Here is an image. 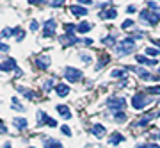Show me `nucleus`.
<instances>
[{
	"label": "nucleus",
	"mask_w": 160,
	"mask_h": 148,
	"mask_svg": "<svg viewBox=\"0 0 160 148\" xmlns=\"http://www.w3.org/2000/svg\"><path fill=\"white\" fill-rule=\"evenodd\" d=\"M50 63H52V57H48V56H39L36 59V64H38V68H41V70H46L50 66Z\"/></svg>",
	"instance_id": "obj_9"
},
{
	"label": "nucleus",
	"mask_w": 160,
	"mask_h": 148,
	"mask_svg": "<svg viewBox=\"0 0 160 148\" xmlns=\"http://www.w3.org/2000/svg\"><path fill=\"white\" fill-rule=\"evenodd\" d=\"M116 16H118V11H116V9H112V7H110V9H107V11L100 13V18H102V20H114Z\"/></svg>",
	"instance_id": "obj_14"
},
{
	"label": "nucleus",
	"mask_w": 160,
	"mask_h": 148,
	"mask_svg": "<svg viewBox=\"0 0 160 148\" xmlns=\"http://www.w3.org/2000/svg\"><path fill=\"white\" fill-rule=\"evenodd\" d=\"M125 141V137H123V134H119V132H112L109 136V143L110 145H119V143Z\"/></svg>",
	"instance_id": "obj_13"
},
{
	"label": "nucleus",
	"mask_w": 160,
	"mask_h": 148,
	"mask_svg": "<svg viewBox=\"0 0 160 148\" xmlns=\"http://www.w3.org/2000/svg\"><path fill=\"white\" fill-rule=\"evenodd\" d=\"M30 6H43L45 4V0H29Z\"/></svg>",
	"instance_id": "obj_33"
},
{
	"label": "nucleus",
	"mask_w": 160,
	"mask_h": 148,
	"mask_svg": "<svg viewBox=\"0 0 160 148\" xmlns=\"http://www.w3.org/2000/svg\"><path fill=\"white\" fill-rule=\"evenodd\" d=\"M82 61H84V63H91V56H87V54H82Z\"/></svg>",
	"instance_id": "obj_37"
},
{
	"label": "nucleus",
	"mask_w": 160,
	"mask_h": 148,
	"mask_svg": "<svg viewBox=\"0 0 160 148\" xmlns=\"http://www.w3.org/2000/svg\"><path fill=\"white\" fill-rule=\"evenodd\" d=\"M137 148H160L158 145H155V143H148V145H141V146Z\"/></svg>",
	"instance_id": "obj_34"
},
{
	"label": "nucleus",
	"mask_w": 160,
	"mask_h": 148,
	"mask_svg": "<svg viewBox=\"0 0 160 148\" xmlns=\"http://www.w3.org/2000/svg\"><path fill=\"white\" fill-rule=\"evenodd\" d=\"M158 71H160V70H158Z\"/></svg>",
	"instance_id": "obj_46"
},
{
	"label": "nucleus",
	"mask_w": 160,
	"mask_h": 148,
	"mask_svg": "<svg viewBox=\"0 0 160 148\" xmlns=\"http://www.w3.org/2000/svg\"><path fill=\"white\" fill-rule=\"evenodd\" d=\"M6 132H7V129L2 125V123H0V134H6Z\"/></svg>",
	"instance_id": "obj_43"
},
{
	"label": "nucleus",
	"mask_w": 160,
	"mask_h": 148,
	"mask_svg": "<svg viewBox=\"0 0 160 148\" xmlns=\"http://www.w3.org/2000/svg\"><path fill=\"white\" fill-rule=\"evenodd\" d=\"M148 91L153 93V95H160V87H149Z\"/></svg>",
	"instance_id": "obj_40"
},
{
	"label": "nucleus",
	"mask_w": 160,
	"mask_h": 148,
	"mask_svg": "<svg viewBox=\"0 0 160 148\" xmlns=\"http://www.w3.org/2000/svg\"><path fill=\"white\" fill-rule=\"evenodd\" d=\"M148 7H149V9H153V11H158V9H160V6H158V4H155L153 0H148Z\"/></svg>",
	"instance_id": "obj_29"
},
{
	"label": "nucleus",
	"mask_w": 160,
	"mask_h": 148,
	"mask_svg": "<svg viewBox=\"0 0 160 148\" xmlns=\"http://www.w3.org/2000/svg\"><path fill=\"white\" fill-rule=\"evenodd\" d=\"M66 4V0H53L52 2V7H61V6H64Z\"/></svg>",
	"instance_id": "obj_30"
},
{
	"label": "nucleus",
	"mask_w": 160,
	"mask_h": 148,
	"mask_svg": "<svg viewBox=\"0 0 160 148\" xmlns=\"http://www.w3.org/2000/svg\"><path fill=\"white\" fill-rule=\"evenodd\" d=\"M43 121H45L46 125H50V127H57V121L53 120V118H48V116H46V113H43V111H41V113H39V125L43 123Z\"/></svg>",
	"instance_id": "obj_12"
},
{
	"label": "nucleus",
	"mask_w": 160,
	"mask_h": 148,
	"mask_svg": "<svg viewBox=\"0 0 160 148\" xmlns=\"http://www.w3.org/2000/svg\"><path fill=\"white\" fill-rule=\"evenodd\" d=\"M77 32V25L73 23H64V34H75Z\"/></svg>",
	"instance_id": "obj_24"
},
{
	"label": "nucleus",
	"mask_w": 160,
	"mask_h": 148,
	"mask_svg": "<svg viewBox=\"0 0 160 148\" xmlns=\"http://www.w3.org/2000/svg\"><path fill=\"white\" fill-rule=\"evenodd\" d=\"M69 13H71L73 16H77V18H84L87 14V9L84 6H71L69 7Z\"/></svg>",
	"instance_id": "obj_7"
},
{
	"label": "nucleus",
	"mask_w": 160,
	"mask_h": 148,
	"mask_svg": "<svg viewBox=\"0 0 160 148\" xmlns=\"http://www.w3.org/2000/svg\"><path fill=\"white\" fill-rule=\"evenodd\" d=\"M135 61L141 64H146V66H155L157 64V59H149L146 56H135Z\"/></svg>",
	"instance_id": "obj_11"
},
{
	"label": "nucleus",
	"mask_w": 160,
	"mask_h": 148,
	"mask_svg": "<svg viewBox=\"0 0 160 148\" xmlns=\"http://www.w3.org/2000/svg\"><path fill=\"white\" fill-rule=\"evenodd\" d=\"M61 130H62V134H64V136H71V130H69V127H66V125H64V127H61Z\"/></svg>",
	"instance_id": "obj_35"
},
{
	"label": "nucleus",
	"mask_w": 160,
	"mask_h": 148,
	"mask_svg": "<svg viewBox=\"0 0 160 148\" xmlns=\"http://www.w3.org/2000/svg\"><path fill=\"white\" fill-rule=\"evenodd\" d=\"M82 43H84L86 46H91V45H92V40H84Z\"/></svg>",
	"instance_id": "obj_42"
},
{
	"label": "nucleus",
	"mask_w": 160,
	"mask_h": 148,
	"mask_svg": "<svg viewBox=\"0 0 160 148\" xmlns=\"http://www.w3.org/2000/svg\"><path fill=\"white\" fill-rule=\"evenodd\" d=\"M7 50H9V45H6V43L0 41V52H7Z\"/></svg>",
	"instance_id": "obj_38"
},
{
	"label": "nucleus",
	"mask_w": 160,
	"mask_h": 148,
	"mask_svg": "<svg viewBox=\"0 0 160 148\" xmlns=\"http://www.w3.org/2000/svg\"><path fill=\"white\" fill-rule=\"evenodd\" d=\"M114 36H107V38H103V41H102V43H103V45H107V46H114L116 45V43H114Z\"/></svg>",
	"instance_id": "obj_25"
},
{
	"label": "nucleus",
	"mask_w": 160,
	"mask_h": 148,
	"mask_svg": "<svg viewBox=\"0 0 160 148\" xmlns=\"http://www.w3.org/2000/svg\"><path fill=\"white\" fill-rule=\"evenodd\" d=\"M16 89H18L20 93H22V95H25V97L29 98V100H34V98H36V95H34L32 91H30V89H27V87H22V86H16Z\"/></svg>",
	"instance_id": "obj_21"
},
{
	"label": "nucleus",
	"mask_w": 160,
	"mask_h": 148,
	"mask_svg": "<svg viewBox=\"0 0 160 148\" xmlns=\"http://www.w3.org/2000/svg\"><path fill=\"white\" fill-rule=\"evenodd\" d=\"M30 148H32V146H30Z\"/></svg>",
	"instance_id": "obj_45"
},
{
	"label": "nucleus",
	"mask_w": 160,
	"mask_h": 148,
	"mask_svg": "<svg viewBox=\"0 0 160 148\" xmlns=\"http://www.w3.org/2000/svg\"><path fill=\"white\" fill-rule=\"evenodd\" d=\"M57 111L61 113L62 118H66V120L71 118V111H69V107H66V105H57Z\"/></svg>",
	"instance_id": "obj_20"
},
{
	"label": "nucleus",
	"mask_w": 160,
	"mask_h": 148,
	"mask_svg": "<svg viewBox=\"0 0 160 148\" xmlns=\"http://www.w3.org/2000/svg\"><path fill=\"white\" fill-rule=\"evenodd\" d=\"M135 40L133 38H126V40H123L119 43V45L116 46V52L119 54V56H126V54H132V52L135 50Z\"/></svg>",
	"instance_id": "obj_1"
},
{
	"label": "nucleus",
	"mask_w": 160,
	"mask_h": 148,
	"mask_svg": "<svg viewBox=\"0 0 160 148\" xmlns=\"http://www.w3.org/2000/svg\"><path fill=\"white\" fill-rule=\"evenodd\" d=\"M148 103H151V100H149L146 95H142V93H135V95H133V98H132V107L137 109V111L144 109Z\"/></svg>",
	"instance_id": "obj_2"
},
{
	"label": "nucleus",
	"mask_w": 160,
	"mask_h": 148,
	"mask_svg": "<svg viewBox=\"0 0 160 148\" xmlns=\"http://www.w3.org/2000/svg\"><path fill=\"white\" fill-rule=\"evenodd\" d=\"M146 54H148V56H153V57H158L160 50L158 48H151V46H148V48H146Z\"/></svg>",
	"instance_id": "obj_26"
},
{
	"label": "nucleus",
	"mask_w": 160,
	"mask_h": 148,
	"mask_svg": "<svg viewBox=\"0 0 160 148\" xmlns=\"http://www.w3.org/2000/svg\"><path fill=\"white\" fill-rule=\"evenodd\" d=\"M78 4H84V6H89V4H92V0H78Z\"/></svg>",
	"instance_id": "obj_41"
},
{
	"label": "nucleus",
	"mask_w": 160,
	"mask_h": 148,
	"mask_svg": "<svg viewBox=\"0 0 160 148\" xmlns=\"http://www.w3.org/2000/svg\"><path fill=\"white\" fill-rule=\"evenodd\" d=\"M16 40H18V41H23V40H25V32H23V30H20V32H18Z\"/></svg>",
	"instance_id": "obj_39"
},
{
	"label": "nucleus",
	"mask_w": 160,
	"mask_h": 148,
	"mask_svg": "<svg viewBox=\"0 0 160 148\" xmlns=\"http://www.w3.org/2000/svg\"><path fill=\"white\" fill-rule=\"evenodd\" d=\"M126 71H123V70H114L112 71V77H125Z\"/></svg>",
	"instance_id": "obj_32"
},
{
	"label": "nucleus",
	"mask_w": 160,
	"mask_h": 148,
	"mask_svg": "<svg viewBox=\"0 0 160 148\" xmlns=\"http://www.w3.org/2000/svg\"><path fill=\"white\" fill-rule=\"evenodd\" d=\"M55 27H57V22L53 20V18H50V20H46L45 25H43V36L45 38H52V36L55 34Z\"/></svg>",
	"instance_id": "obj_5"
},
{
	"label": "nucleus",
	"mask_w": 160,
	"mask_h": 148,
	"mask_svg": "<svg viewBox=\"0 0 160 148\" xmlns=\"http://www.w3.org/2000/svg\"><path fill=\"white\" fill-rule=\"evenodd\" d=\"M45 148H62V145L57 139H46L45 141Z\"/></svg>",
	"instance_id": "obj_23"
},
{
	"label": "nucleus",
	"mask_w": 160,
	"mask_h": 148,
	"mask_svg": "<svg viewBox=\"0 0 160 148\" xmlns=\"http://www.w3.org/2000/svg\"><path fill=\"white\" fill-rule=\"evenodd\" d=\"M64 77H66V80H69V82H77V80L82 79V71L77 70V68L68 66V68L64 70Z\"/></svg>",
	"instance_id": "obj_4"
},
{
	"label": "nucleus",
	"mask_w": 160,
	"mask_h": 148,
	"mask_svg": "<svg viewBox=\"0 0 160 148\" xmlns=\"http://www.w3.org/2000/svg\"><path fill=\"white\" fill-rule=\"evenodd\" d=\"M30 29H32V30H38V29H39V23L36 22V20H32V22H30Z\"/></svg>",
	"instance_id": "obj_36"
},
{
	"label": "nucleus",
	"mask_w": 160,
	"mask_h": 148,
	"mask_svg": "<svg viewBox=\"0 0 160 148\" xmlns=\"http://www.w3.org/2000/svg\"><path fill=\"white\" fill-rule=\"evenodd\" d=\"M116 121H126V116L123 111H116Z\"/></svg>",
	"instance_id": "obj_28"
},
{
	"label": "nucleus",
	"mask_w": 160,
	"mask_h": 148,
	"mask_svg": "<svg viewBox=\"0 0 160 148\" xmlns=\"http://www.w3.org/2000/svg\"><path fill=\"white\" fill-rule=\"evenodd\" d=\"M52 87H55V84H53V80H46L45 84H43V91H50Z\"/></svg>",
	"instance_id": "obj_27"
},
{
	"label": "nucleus",
	"mask_w": 160,
	"mask_h": 148,
	"mask_svg": "<svg viewBox=\"0 0 160 148\" xmlns=\"http://www.w3.org/2000/svg\"><path fill=\"white\" fill-rule=\"evenodd\" d=\"M12 125L16 127L18 130H23V129H27V125H29V123H27V120H25V118H14V120H12Z\"/></svg>",
	"instance_id": "obj_18"
},
{
	"label": "nucleus",
	"mask_w": 160,
	"mask_h": 148,
	"mask_svg": "<svg viewBox=\"0 0 160 148\" xmlns=\"http://www.w3.org/2000/svg\"><path fill=\"white\" fill-rule=\"evenodd\" d=\"M132 70H133V71H135V73H137L142 80H153V75L148 73V71H146L144 68H132Z\"/></svg>",
	"instance_id": "obj_15"
},
{
	"label": "nucleus",
	"mask_w": 160,
	"mask_h": 148,
	"mask_svg": "<svg viewBox=\"0 0 160 148\" xmlns=\"http://www.w3.org/2000/svg\"><path fill=\"white\" fill-rule=\"evenodd\" d=\"M155 45H157V46L160 48V40H158V41H155Z\"/></svg>",
	"instance_id": "obj_44"
},
{
	"label": "nucleus",
	"mask_w": 160,
	"mask_h": 148,
	"mask_svg": "<svg viewBox=\"0 0 160 148\" xmlns=\"http://www.w3.org/2000/svg\"><path fill=\"white\" fill-rule=\"evenodd\" d=\"M107 105H109V109H112V111H123L126 105V100L125 98H110L109 102H107Z\"/></svg>",
	"instance_id": "obj_6"
},
{
	"label": "nucleus",
	"mask_w": 160,
	"mask_h": 148,
	"mask_svg": "<svg viewBox=\"0 0 160 148\" xmlns=\"http://www.w3.org/2000/svg\"><path fill=\"white\" fill-rule=\"evenodd\" d=\"M55 91H57L59 97H66V95L69 93V87L66 84H57L55 86Z\"/></svg>",
	"instance_id": "obj_19"
},
{
	"label": "nucleus",
	"mask_w": 160,
	"mask_h": 148,
	"mask_svg": "<svg viewBox=\"0 0 160 148\" xmlns=\"http://www.w3.org/2000/svg\"><path fill=\"white\" fill-rule=\"evenodd\" d=\"M61 43H62L64 46H71V45H75V43H80V41L77 40L75 34H64L62 38H61Z\"/></svg>",
	"instance_id": "obj_10"
},
{
	"label": "nucleus",
	"mask_w": 160,
	"mask_h": 148,
	"mask_svg": "<svg viewBox=\"0 0 160 148\" xmlns=\"http://www.w3.org/2000/svg\"><path fill=\"white\" fill-rule=\"evenodd\" d=\"M89 30H91V23L89 22H82V23L77 25V32H78V34H87Z\"/></svg>",
	"instance_id": "obj_17"
},
{
	"label": "nucleus",
	"mask_w": 160,
	"mask_h": 148,
	"mask_svg": "<svg viewBox=\"0 0 160 148\" xmlns=\"http://www.w3.org/2000/svg\"><path fill=\"white\" fill-rule=\"evenodd\" d=\"M139 18H141L142 22L149 23V25H157V23L160 22V11H157V13H151V11H142Z\"/></svg>",
	"instance_id": "obj_3"
},
{
	"label": "nucleus",
	"mask_w": 160,
	"mask_h": 148,
	"mask_svg": "<svg viewBox=\"0 0 160 148\" xmlns=\"http://www.w3.org/2000/svg\"><path fill=\"white\" fill-rule=\"evenodd\" d=\"M22 29H18V27H14V29H4L2 30V36L4 38H11V36H14V34H18Z\"/></svg>",
	"instance_id": "obj_22"
},
{
	"label": "nucleus",
	"mask_w": 160,
	"mask_h": 148,
	"mask_svg": "<svg viewBox=\"0 0 160 148\" xmlns=\"http://www.w3.org/2000/svg\"><path fill=\"white\" fill-rule=\"evenodd\" d=\"M91 134H94L96 137H103V136H105V127H103V125H100V123H96V125H92Z\"/></svg>",
	"instance_id": "obj_16"
},
{
	"label": "nucleus",
	"mask_w": 160,
	"mask_h": 148,
	"mask_svg": "<svg viewBox=\"0 0 160 148\" xmlns=\"http://www.w3.org/2000/svg\"><path fill=\"white\" fill-rule=\"evenodd\" d=\"M11 70H16V61L12 57H9L4 63H0V71H11Z\"/></svg>",
	"instance_id": "obj_8"
},
{
	"label": "nucleus",
	"mask_w": 160,
	"mask_h": 148,
	"mask_svg": "<svg viewBox=\"0 0 160 148\" xmlns=\"http://www.w3.org/2000/svg\"><path fill=\"white\" fill-rule=\"evenodd\" d=\"M132 25H133V20H125V22L121 23V29H128Z\"/></svg>",
	"instance_id": "obj_31"
}]
</instances>
